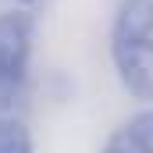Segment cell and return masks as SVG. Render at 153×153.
I'll return each mask as SVG.
<instances>
[{
  "label": "cell",
  "instance_id": "6da1fadb",
  "mask_svg": "<svg viewBox=\"0 0 153 153\" xmlns=\"http://www.w3.org/2000/svg\"><path fill=\"white\" fill-rule=\"evenodd\" d=\"M150 11L153 0H121L111 22V61L121 85L135 100L153 93V61H150Z\"/></svg>",
  "mask_w": 153,
  "mask_h": 153
},
{
  "label": "cell",
  "instance_id": "7a4b0ae2",
  "mask_svg": "<svg viewBox=\"0 0 153 153\" xmlns=\"http://www.w3.org/2000/svg\"><path fill=\"white\" fill-rule=\"evenodd\" d=\"M32 36H36V18L29 11L0 14V111H18L25 103Z\"/></svg>",
  "mask_w": 153,
  "mask_h": 153
},
{
  "label": "cell",
  "instance_id": "277c9868",
  "mask_svg": "<svg viewBox=\"0 0 153 153\" xmlns=\"http://www.w3.org/2000/svg\"><path fill=\"white\" fill-rule=\"evenodd\" d=\"M29 150H32L29 125L14 111H0V153H29Z\"/></svg>",
  "mask_w": 153,
  "mask_h": 153
},
{
  "label": "cell",
  "instance_id": "5b68a950",
  "mask_svg": "<svg viewBox=\"0 0 153 153\" xmlns=\"http://www.w3.org/2000/svg\"><path fill=\"white\" fill-rule=\"evenodd\" d=\"M14 4H32V0H14Z\"/></svg>",
  "mask_w": 153,
  "mask_h": 153
},
{
  "label": "cell",
  "instance_id": "3957f363",
  "mask_svg": "<svg viewBox=\"0 0 153 153\" xmlns=\"http://www.w3.org/2000/svg\"><path fill=\"white\" fill-rule=\"evenodd\" d=\"M150 146H153V114L150 111L132 114L107 139V153H150Z\"/></svg>",
  "mask_w": 153,
  "mask_h": 153
}]
</instances>
